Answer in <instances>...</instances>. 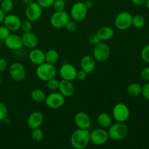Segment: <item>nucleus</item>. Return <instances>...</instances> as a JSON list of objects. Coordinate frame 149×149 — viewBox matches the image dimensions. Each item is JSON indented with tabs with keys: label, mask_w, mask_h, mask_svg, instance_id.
Returning <instances> with one entry per match:
<instances>
[{
	"label": "nucleus",
	"mask_w": 149,
	"mask_h": 149,
	"mask_svg": "<svg viewBox=\"0 0 149 149\" xmlns=\"http://www.w3.org/2000/svg\"><path fill=\"white\" fill-rule=\"evenodd\" d=\"M31 137L32 140L36 142H39L41 141L44 138V132L42 130L40 129V127L35 128V129H32L31 133Z\"/></svg>",
	"instance_id": "c85d7f7f"
},
{
	"label": "nucleus",
	"mask_w": 149,
	"mask_h": 149,
	"mask_svg": "<svg viewBox=\"0 0 149 149\" xmlns=\"http://www.w3.org/2000/svg\"><path fill=\"white\" fill-rule=\"evenodd\" d=\"M57 74V69L54 64L44 62L43 63L37 65L36 69V75L40 80L47 81L52 78H55Z\"/></svg>",
	"instance_id": "7ed1b4c3"
},
{
	"label": "nucleus",
	"mask_w": 149,
	"mask_h": 149,
	"mask_svg": "<svg viewBox=\"0 0 149 149\" xmlns=\"http://www.w3.org/2000/svg\"><path fill=\"white\" fill-rule=\"evenodd\" d=\"M146 7L148 8V10H149V0H146Z\"/></svg>",
	"instance_id": "de8ad7c7"
},
{
	"label": "nucleus",
	"mask_w": 149,
	"mask_h": 149,
	"mask_svg": "<svg viewBox=\"0 0 149 149\" xmlns=\"http://www.w3.org/2000/svg\"><path fill=\"white\" fill-rule=\"evenodd\" d=\"M77 70L74 65L71 63H63L59 69V74L62 79L74 81L77 78Z\"/></svg>",
	"instance_id": "ddd939ff"
},
{
	"label": "nucleus",
	"mask_w": 149,
	"mask_h": 149,
	"mask_svg": "<svg viewBox=\"0 0 149 149\" xmlns=\"http://www.w3.org/2000/svg\"><path fill=\"white\" fill-rule=\"evenodd\" d=\"M4 41L6 47L12 50H17L23 46L21 36L15 33H10Z\"/></svg>",
	"instance_id": "dca6fc26"
},
{
	"label": "nucleus",
	"mask_w": 149,
	"mask_h": 149,
	"mask_svg": "<svg viewBox=\"0 0 149 149\" xmlns=\"http://www.w3.org/2000/svg\"><path fill=\"white\" fill-rule=\"evenodd\" d=\"M141 94L143 95L144 98L147 99L149 100V81L144 84L142 87V90H141Z\"/></svg>",
	"instance_id": "58836bf2"
},
{
	"label": "nucleus",
	"mask_w": 149,
	"mask_h": 149,
	"mask_svg": "<svg viewBox=\"0 0 149 149\" xmlns=\"http://www.w3.org/2000/svg\"><path fill=\"white\" fill-rule=\"evenodd\" d=\"M7 68V62L4 58H0V72L4 71Z\"/></svg>",
	"instance_id": "79ce46f5"
},
{
	"label": "nucleus",
	"mask_w": 149,
	"mask_h": 149,
	"mask_svg": "<svg viewBox=\"0 0 149 149\" xmlns=\"http://www.w3.org/2000/svg\"><path fill=\"white\" fill-rule=\"evenodd\" d=\"M59 59V53L54 49H49L45 53V62L51 64H55Z\"/></svg>",
	"instance_id": "393cba45"
},
{
	"label": "nucleus",
	"mask_w": 149,
	"mask_h": 149,
	"mask_svg": "<svg viewBox=\"0 0 149 149\" xmlns=\"http://www.w3.org/2000/svg\"><path fill=\"white\" fill-rule=\"evenodd\" d=\"M131 1H132V2L135 5L141 6L143 5V4H145L146 0H131Z\"/></svg>",
	"instance_id": "37998d69"
},
{
	"label": "nucleus",
	"mask_w": 149,
	"mask_h": 149,
	"mask_svg": "<svg viewBox=\"0 0 149 149\" xmlns=\"http://www.w3.org/2000/svg\"><path fill=\"white\" fill-rule=\"evenodd\" d=\"M142 86L138 83H132L127 88V93L130 97H138L141 94Z\"/></svg>",
	"instance_id": "b1692460"
},
{
	"label": "nucleus",
	"mask_w": 149,
	"mask_h": 149,
	"mask_svg": "<svg viewBox=\"0 0 149 149\" xmlns=\"http://www.w3.org/2000/svg\"><path fill=\"white\" fill-rule=\"evenodd\" d=\"M65 28L66 29L67 31L70 32L75 31L77 29V22L74 20H69L65 26Z\"/></svg>",
	"instance_id": "f704fd0d"
},
{
	"label": "nucleus",
	"mask_w": 149,
	"mask_h": 149,
	"mask_svg": "<svg viewBox=\"0 0 149 149\" xmlns=\"http://www.w3.org/2000/svg\"><path fill=\"white\" fill-rule=\"evenodd\" d=\"M20 29L23 30V32H29L31 31L32 29H33V25H32V22L31 20H28L27 18L26 20H23L21 22V26H20Z\"/></svg>",
	"instance_id": "2f4dec72"
},
{
	"label": "nucleus",
	"mask_w": 149,
	"mask_h": 149,
	"mask_svg": "<svg viewBox=\"0 0 149 149\" xmlns=\"http://www.w3.org/2000/svg\"><path fill=\"white\" fill-rule=\"evenodd\" d=\"M97 122L100 127L109 128L112 124V118L110 115L106 112L99 113L97 117Z\"/></svg>",
	"instance_id": "5701e85b"
},
{
	"label": "nucleus",
	"mask_w": 149,
	"mask_h": 149,
	"mask_svg": "<svg viewBox=\"0 0 149 149\" xmlns=\"http://www.w3.org/2000/svg\"><path fill=\"white\" fill-rule=\"evenodd\" d=\"M55 0H37L36 2L42 8H49L52 7Z\"/></svg>",
	"instance_id": "e433bc0d"
},
{
	"label": "nucleus",
	"mask_w": 149,
	"mask_h": 149,
	"mask_svg": "<svg viewBox=\"0 0 149 149\" xmlns=\"http://www.w3.org/2000/svg\"><path fill=\"white\" fill-rule=\"evenodd\" d=\"M112 115L116 122H125L130 116V111L128 106L124 103H118L112 109Z\"/></svg>",
	"instance_id": "39448f33"
},
{
	"label": "nucleus",
	"mask_w": 149,
	"mask_h": 149,
	"mask_svg": "<svg viewBox=\"0 0 149 149\" xmlns=\"http://www.w3.org/2000/svg\"><path fill=\"white\" fill-rule=\"evenodd\" d=\"M84 2L88 10L89 9H91L92 7H93V1H91V0H86V1H84Z\"/></svg>",
	"instance_id": "c03bdc74"
},
{
	"label": "nucleus",
	"mask_w": 149,
	"mask_h": 149,
	"mask_svg": "<svg viewBox=\"0 0 149 149\" xmlns=\"http://www.w3.org/2000/svg\"><path fill=\"white\" fill-rule=\"evenodd\" d=\"M65 0H55L52 7L55 11H63L65 9Z\"/></svg>",
	"instance_id": "7c9ffc66"
},
{
	"label": "nucleus",
	"mask_w": 149,
	"mask_h": 149,
	"mask_svg": "<svg viewBox=\"0 0 149 149\" xmlns=\"http://www.w3.org/2000/svg\"><path fill=\"white\" fill-rule=\"evenodd\" d=\"M88 41H89V43L91 44V45H97V43H99V42H100V39H99V37L97 36V33H93V34L90 35L88 38Z\"/></svg>",
	"instance_id": "ea45409f"
},
{
	"label": "nucleus",
	"mask_w": 149,
	"mask_h": 149,
	"mask_svg": "<svg viewBox=\"0 0 149 149\" xmlns=\"http://www.w3.org/2000/svg\"><path fill=\"white\" fill-rule=\"evenodd\" d=\"M70 20V16L65 10L63 11H55L51 15L49 22L52 27L55 29H62L65 27L66 23Z\"/></svg>",
	"instance_id": "1a4fd4ad"
},
{
	"label": "nucleus",
	"mask_w": 149,
	"mask_h": 149,
	"mask_svg": "<svg viewBox=\"0 0 149 149\" xmlns=\"http://www.w3.org/2000/svg\"><path fill=\"white\" fill-rule=\"evenodd\" d=\"M80 66L81 70L85 71L87 74H90L95 69L96 61L91 55H85L81 58Z\"/></svg>",
	"instance_id": "aec40b11"
},
{
	"label": "nucleus",
	"mask_w": 149,
	"mask_h": 149,
	"mask_svg": "<svg viewBox=\"0 0 149 149\" xmlns=\"http://www.w3.org/2000/svg\"><path fill=\"white\" fill-rule=\"evenodd\" d=\"M10 34V31L5 26H0V39L4 40Z\"/></svg>",
	"instance_id": "c9c22d12"
},
{
	"label": "nucleus",
	"mask_w": 149,
	"mask_h": 149,
	"mask_svg": "<svg viewBox=\"0 0 149 149\" xmlns=\"http://www.w3.org/2000/svg\"><path fill=\"white\" fill-rule=\"evenodd\" d=\"M13 0H1L0 2V8L4 13V14H7L10 13L13 8Z\"/></svg>",
	"instance_id": "cd10ccee"
},
{
	"label": "nucleus",
	"mask_w": 149,
	"mask_h": 149,
	"mask_svg": "<svg viewBox=\"0 0 149 149\" xmlns=\"http://www.w3.org/2000/svg\"><path fill=\"white\" fill-rule=\"evenodd\" d=\"M88 9L84 1H77L74 3L71 8L70 15L76 22L82 21L86 18Z\"/></svg>",
	"instance_id": "0eeeda50"
},
{
	"label": "nucleus",
	"mask_w": 149,
	"mask_h": 149,
	"mask_svg": "<svg viewBox=\"0 0 149 149\" xmlns=\"http://www.w3.org/2000/svg\"><path fill=\"white\" fill-rule=\"evenodd\" d=\"M71 145L74 149H84L90 142V132L88 130L79 129L74 130L71 136Z\"/></svg>",
	"instance_id": "f257e3e1"
},
{
	"label": "nucleus",
	"mask_w": 149,
	"mask_h": 149,
	"mask_svg": "<svg viewBox=\"0 0 149 149\" xmlns=\"http://www.w3.org/2000/svg\"><path fill=\"white\" fill-rule=\"evenodd\" d=\"M109 134L104 128H97L90 132V142L95 146H102L109 140Z\"/></svg>",
	"instance_id": "9b49d317"
},
{
	"label": "nucleus",
	"mask_w": 149,
	"mask_h": 149,
	"mask_svg": "<svg viewBox=\"0 0 149 149\" xmlns=\"http://www.w3.org/2000/svg\"><path fill=\"white\" fill-rule=\"evenodd\" d=\"M141 77L144 81H149V67H145L141 70Z\"/></svg>",
	"instance_id": "4c0bfd02"
},
{
	"label": "nucleus",
	"mask_w": 149,
	"mask_h": 149,
	"mask_svg": "<svg viewBox=\"0 0 149 149\" xmlns=\"http://www.w3.org/2000/svg\"><path fill=\"white\" fill-rule=\"evenodd\" d=\"M8 114V109L4 103L0 102V121H3L7 118Z\"/></svg>",
	"instance_id": "72a5a7b5"
},
{
	"label": "nucleus",
	"mask_w": 149,
	"mask_h": 149,
	"mask_svg": "<svg viewBox=\"0 0 149 149\" xmlns=\"http://www.w3.org/2000/svg\"><path fill=\"white\" fill-rule=\"evenodd\" d=\"M132 15L129 12L123 11L116 16L114 20V26L118 30L125 31L132 26Z\"/></svg>",
	"instance_id": "423d86ee"
},
{
	"label": "nucleus",
	"mask_w": 149,
	"mask_h": 149,
	"mask_svg": "<svg viewBox=\"0 0 149 149\" xmlns=\"http://www.w3.org/2000/svg\"><path fill=\"white\" fill-rule=\"evenodd\" d=\"M23 46L29 49H33L36 47L39 42L37 36L32 31L24 32L21 36Z\"/></svg>",
	"instance_id": "f3484780"
},
{
	"label": "nucleus",
	"mask_w": 149,
	"mask_h": 149,
	"mask_svg": "<svg viewBox=\"0 0 149 149\" xmlns=\"http://www.w3.org/2000/svg\"><path fill=\"white\" fill-rule=\"evenodd\" d=\"M58 90L65 97H69L74 94L75 87L71 81L62 79L60 81Z\"/></svg>",
	"instance_id": "a211bd4d"
},
{
	"label": "nucleus",
	"mask_w": 149,
	"mask_h": 149,
	"mask_svg": "<svg viewBox=\"0 0 149 149\" xmlns=\"http://www.w3.org/2000/svg\"><path fill=\"white\" fill-rule=\"evenodd\" d=\"M100 42H106L111 39L114 36V31L109 26H102L96 32Z\"/></svg>",
	"instance_id": "4be33fe9"
},
{
	"label": "nucleus",
	"mask_w": 149,
	"mask_h": 149,
	"mask_svg": "<svg viewBox=\"0 0 149 149\" xmlns=\"http://www.w3.org/2000/svg\"><path fill=\"white\" fill-rule=\"evenodd\" d=\"M22 20L15 14H9L5 15L3 23L10 31H16L20 29Z\"/></svg>",
	"instance_id": "4468645a"
},
{
	"label": "nucleus",
	"mask_w": 149,
	"mask_h": 149,
	"mask_svg": "<svg viewBox=\"0 0 149 149\" xmlns=\"http://www.w3.org/2000/svg\"><path fill=\"white\" fill-rule=\"evenodd\" d=\"M25 15L28 20L31 22L37 21L40 19L42 15V8L37 2H32L26 5Z\"/></svg>",
	"instance_id": "f8f14e48"
},
{
	"label": "nucleus",
	"mask_w": 149,
	"mask_h": 149,
	"mask_svg": "<svg viewBox=\"0 0 149 149\" xmlns=\"http://www.w3.org/2000/svg\"><path fill=\"white\" fill-rule=\"evenodd\" d=\"M146 25V18L141 15H136L132 16V26L136 29H142Z\"/></svg>",
	"instance_id": "bb28decb"
},
{
	"label": "nucleus",
	"mask_w": 149,
	"mask_h": 149,
	"mask_svg": "<svg viewBox=\"0 0 149 149\" xmlns=\"http://www.w3.org/2000/svg\"><path fill=\"white\" fill-rule=\"evenodd\" d=\"M141 56L144 62L149 63V45H146L143 48L141 52Z\"/></svg>",
	"instance_id": "473e14b6"
},
{
	"label": "nucleus",
	"mask_w": 149,
	"mask_h": 149,
	"mask_svg": "<svg viewBox=\"0 0 149 149\" xmlns=\"http://www.w3.org/2000/svg\"><path fill=\"white\" fill-rule=\"evenodd\" d=\"M148 39H149V33H148Z\"/></svg>",
	"instance_id": "8fccbe9b"
},
{
	"label": "nucleus",
	"mask_w": 149,
	"mask_h": 149,
	"mask_svg": "<svg viewBox=\"0 0 149 149\" xmlns=\"http://www.w3.org/2000/svg\"><path fill=\"white\" fill-rule=\"evenodd\" d=\"M87 75V73H86L84 71H83V70L81 69L80 71H77V78L76 79L80 80V81H83V80H84L86 79Z\"/></svg>",
	"instance_id": "a19ab883"
},
{
	"label": "nucleus",
	"mask_w": 149,
	"mask_h": 149,
	"mask_svg": "<svg viewBox=\"0 0 149 149\" xmlns=\"http://www.w3.org/2000/svg\"><path fill=\"white\" fill-rule=\"evenodd\" d=\"M46 82L47 87L48 88V90H51V91H56V90H58L60 81L57 80L55 78H52L51 79H49Z\"/></svg>",
	"instance_id": "c756f323"
},
{
	"label": "nucleus",
	"mask_w": 149,
	"mask_h": 149,
	"mask_svg": "<svg viewBox=\"0 0 149 149\" xmlns=\"http://www.w3.org/2000/svg\"><path fill=\"white\" fill-rule=\"evenodd\" d=\"M74 123L79 129L88 130L91 126V119L87 113L80 111L74 116Z\"/></svg>",
	"instance_id": "2eb2a0df"
},
{
	"label": "nucleus",
	"mask_w": 149,
	"mask_h": 149,
	"mask_svg": "<svg viewBox=\"0 0 149 149\" xmlns=\"http://www.w3.org/2000/svg\"><path fill=\"white\" fill-rule=\"evenodd\" d=\"M9 74L14 81L20 82L26 77V69L24 65L18 62L13 63L9 68Z\"/></svg>",
	"instance_id": "9d476101"
},
{
	"label": "nucleus",
	"mask_w": 149,
	"mask_h": 149,
	"mask_svg": "<svg viewBox=\"0 0 149 149\" xmlns=\"http://www.w3.org/2000/svg\"><path fill=\"white\" fill-rule=\"evenodd\" d=\"M31 97L33 100L36 102H42L45 101L46 95L45 92L39 88L33 89L31 93Z\"/></svg>",
	"instance_id": "a878e982"
},
{
	"label": "nucleus",
	"mask_w": 149,
	"mask_h": 149,
	"mask_svg": "<svg viewBox=\"0 0 149 149\" xmlns=\"http://www.w3.org/2000/svg\"><path fill=\"white\" fill-rule=\"evenodd\" d=\"M128 132L129 129L125 122H116V123L111 124L108 130L109 138L116 141L125 139L127 136Z\"/></svg>",
	"instance_id": "f03ea898"
},
{
	"label": "nucleus",
	"mask_w": 149,
	"mask_h": 149,
	"mask_svg": "<svg viewBox=\"0 0 149 149\" xmlns=\"http://www.w3.org/2000/svg\"><path fill=\"white\" fill-rule=\"evenodd\" d=\"M65 97L59 92H52L45 97V104L51 109H58L65 103Z\"/></svg>",
	"instance_id": "6e6552de"
},
{
	"label": "nucleus",
	"mask_w": 149,
	"mask_h": 149,
	"mask_svg": "<svg viewBox=\"0 0 149 149\" xmlns=\"http://www.w3.org/2000/svg\"><path fill=\"white\" fill-rule=\"evenodd\" d=\"M44 121L43 115L39 111H33L29 116L27 119V125L31 129L40 127Z\"/></svg>",
	"instance_id": "6ab92c4d"
},
{
	"label": "nucleus",
	"mask_w": 149,
	"mask_h": 149,
	"mask_svg": "<svg viewBox=\"0 0 149 149\" xmlns=\"http://www.w3.org/2000/svg\"><path fill=\"white\" fill-rule=\"evenodd\" d=\"M4 17H5V14H4V12H3L2 10H1V8H0V23H2L3 20H4Z\"/></svg>",
	"instance_id": "a18cd8bd"
},
{
	"label": "nucleus",
	"mask_w": 149,
	"mask_h": 149,
	"mask_svg": "<svg viewBox=\"0 0 149 149\" xmlns=\"http://www.w3.org/2000/svg\"><path fill=\"white\" fill-rule=\"evenodd\" d=\"M29 58L34 65H40L45 62V53L40 49H31L29 54Z\"/></svg>",
	"instance_id": "412c9836"
},
{
	"label": "nucleus",
	"mask_w": 149,
	"mask_h": 149,
	"mask_svg": "<svg viewBox=\"0 0 149 149\" xmlns=\"http://www.w3.org/2000/svg\"><path fill=\"white\" fill-rule=\"evenodd\" d=\"M1 0H0V2H1Z\"/></svg>",
	"instance_id": "3c124183"
},
{
	"label": "nucleus",
	"mask_w": 149,
	"mask_h": 149,
	"mask_svg": "<svg viewBox=\"0 0 149 149\" xmlns=\"http://www.w3.org/2000/svg\"><path fill=\"white\" fill-rule=\"evenodd\" d=\"M1 74H0V84H1Z\"/></svg>",
	"instance_id": "09e8293b"
},
{
	"label": "nucleus",
	"mask_w": 149,
	"mask_h": 149,
	"mask_svg": "<svg viewBox=\"0 0 149 149\" xmlns=\"http://www.w3.org/2000/svg\"><path fill=\"white\" fill-rule=\"evenodd\" d=\"M111 55V49L104 42H100L94 45L93 49V58L97 62H104L107 61Z\"/></svg>",
	"instance_id": "20e7f679"
},
{
	"label": "nucleus",
	"mask_w": 149,
	"mask_h": 149,
	"mask_svg": "<svg viewBox=\"0 0 149 149\" xmlns=\"http://www.w3.org/2000/svg\"><path fill=\"white\" fill-rule=\"evenodd\" d=\"M23 1V2L26 5H28V4H31V3L33 2V0H22Z\"/></svg>",
	"instance_id": "49530a36"
}]
</instances>
